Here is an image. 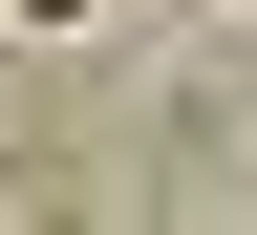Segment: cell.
<instances>
[{
    "mask_svg": "<svg viewBox=\"0 0 257 235\" xmlns=\"http://www.w3.org/2000/svg\"><path fill=\"white\" fill-rule=\"evenodd\" d=\"M22 22H86V0H22Z\"/></svg>",
    "mask_w": 257,
    "mask_h": 235,
    "instance_id": "obj_1",
    "label": "cell"
}]
</instances>
